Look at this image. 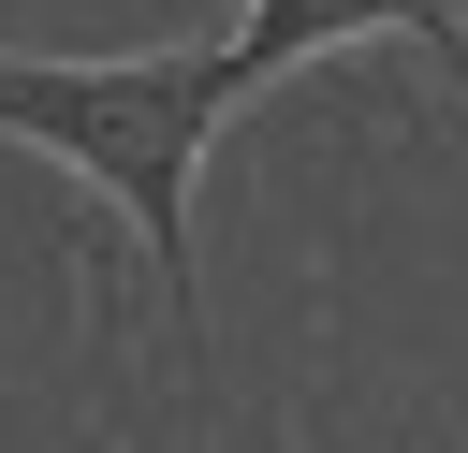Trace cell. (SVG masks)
<instances>
[{
	"mask_svg": "<svg viewBox=\"0 0 468 453\" xmlns=\"http://www.w3.org/2000/svg\"><path fill=\"white\" fill-rule=\"evenodd\" d=\"M249 102L234 44H176V58H0V132L15 146H58L73 175L117 190L161 307L190 321V161L205 132Z\"/></svg>",
	"mask_w": 468,
	"mask_h": 453,
	"instance_id": "obj_1",
	"label": "cell"
},
{
	"mask_svg": "<svg viewBox=\"0 0 468 453\" xmlns=\"http://www.w3.org/2000/svg\"><path fill=\"white\" fill-rule=\"evenodd\" d=\"M366 29H410V44H439V73L468 88V29H453V0H249L219 44H234V73H249V88H278L292 58H322V44H366Z\"/></svg>",
	"mask_w": 468,
	"mask_h": 453,
	"instance_id": "obj_2",
	"label": "cell"
}]
</instances>
